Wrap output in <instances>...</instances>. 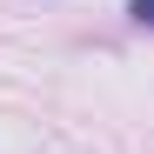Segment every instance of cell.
Returning <instances> with one entry per match:
<instances>
[{"mask_svg":"<svg viewBox=\"0 0 154 154\" xmlns=\"http://www.w3.org/2000/svg\"><path fill=\"white\" fill-rule=\"evenodd\" d=\"M127 14H134L141 27H154V0H127Z\"/></svg>","mask_w":154,"mask_h":154,"instance_id":"obj_1","label":"cell"}]
</instances>
